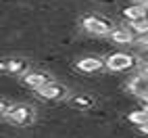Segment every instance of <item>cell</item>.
I'll return each instance as SVG.
<instances>
[{
    "mask_svg": "<svg viewBox=\"0 0 148 138\" xmlns=\"http://www.w3.org/2000/svg\"><path fill=\"white\" fill-rule=\"evenodd\" d=\"M104 65H106V61H102V59H98V57H86L82 61H77V69L84 71V73H94L98 69H102Z\"/></svg>",
    "mask_w": 148,
    "mask_h": 138,
    "instance_id": "52a82bcc",
    "label": "cell"
},
{
    "mask_svg": "<svg viewBox=\"0 0 148 138\" xmlns=\"http://www.w3.org/2000/svg\"><path fill=\"white\" fill-rule=\"evenodd\" d=\"M106 67L111 71H125V69L134 67V57L127 52H113L106 59Z\"/></svg>",
    "mask_w": 148,
    "mask_h": 138,
    "instance_id": "3957f363",
    "label": "cell"
},
{
    "mask_svg": "<svg viewBox=\"0 0 148 138\" xmlns=\"http://www.w3.org/2000/svg\"><path fill=\"white\" fill-rule=\"evenodd\" d=\"M130 27L134 29L138 36H144V34H148V19H142V21H134V23H130Z\"/></svg>",
    "mask_w": 148,
    "mask_h": 138,
    "instance_id": "7c38bea8",
    "label": "cell"
},
{
    "mask_svg": "<svg viewBox=\"0 0 148 138\" xmlns=\"http://www.w3.org/2000/svg\"><path fill=\"white\" fill-rule=\"evenodd\" d=\"M8 119L15 126H29L34 121V109L27 105H15V107H11Z\"/></svg>",
    "mask_w": 148,
    "mask_h": 138,
    "instance_id": "6da1fadb",
    "label": "cell"
},
{
    "mask_svg": "<svg viewBox=\"0 0 148 138\" xmlns=\"http://www.w3.org/2000/svg\"><path fill=\"white\" fill-rule=\"evenodd\" d=\"M138 44H140L142 48H148V34H144V36H138Z\"/></svg>",
    "mask_w": 148,
    "mask_h": 138,
    "instance_id": "5bb4252c",
    "label": "cell"
},
{
    "mask_svg": "<svg viewBox=\"0 0 148 138\" xmlns=\"http://www.w3.org/2000/svg\"><path fill=\"white\" fill-rule=\"evenodd\" d=\"M130 121H132V124H136L138 128L144 126V124L148 121V109H142V111H134V113H130Z\"/></svg>",
    "mask_w": 148,
    "mask_h": 138,
    "instance_id": "8fae6325",
    "label": "cell"
},
{
    "mask_svg": "<svg viewBox=\"0 0 148 138\" xmlns=\"http://www.w3.org/2000/svg\"><path fill=\"white\" fill-rule=\"evenodd\" d=\"M84 29L94 34V36H106V34L113 32L111 23H108L106 19H102V17H86L84 19Z\"/></svg>",
    "mask_w": 148,
    "mask_h": 138,
    "instance_id": "7a4b0ae2",
    "label": "cell"
},
{
    "mask_svg": "<svg viewBox=\"0 0 148 138\" xmlns=\"http://www.w3.org/2000/svg\"><path fill=\"white\" fill-rule=\"evenodd\" d=\"M2 69L11 71V73H21L25 69V61H21V59H8V61L2 63Z\"/></svg>",
    "mask_w": 148,
    "mask_h": 138,
    "instance_id": "30bf717a",
    "label": "cell"
},
{
    "mask_svg": "<svg viewBox=\"0 0 148 138\" xmlns=\"http://www.w3.org/2000/svg\"><path fill=\"white\" fill-rule=\"evenodd\" d=\"M130 92L136 94V96H140V98H148V75L146 73H140V75H136L134 80L130 82Z\"/></svg>",
    "mask_w": 148,
    "mask_h": 138,
    "instance_id": "5b68a950",
    "label": "cell"
},
{
    "mask_svg": "<svg viewBox=\"0 0 148 138\" xmlns=\"http://www.w3.org/2000/svg\"><path fill=\"white\" fill-rule=\"evenodd\" d=\"M142 73H146V75H148V63H144V67H142Z\"/></svg>",
    "mask_w": 148,
    "mask_h": 138,
    "instance_id": "e0dca14e",
    "label": "cell"
},
{
    "mask_svg": "<svg viewBox=\"0 0 148 138\" xmlns=\"http://www.w3.org/2000/svg\"><path fill=\"white\" fill-rule=\"evenodd\" d=\"M21 80H23L25 86L34 88V90H42L46 84H50V82H52L46 73H40V71H27V73H23Z\"/></svg>",
    "mask_w": 148,
    "mask_h": 138,
    "instance_id": "277c9868",
    "label": "cell"
},
{
    "mask_svg": "<svg viewBox=\"0 0 148 138\" xmlns=\"http://www.w3.org/2000/svg\"><path fill=\"white\" fill-rule=\"evenodd\" d=\"M140 132H144V134H148V121H146L144 126H140Z\"/></svg>",
    "mask_w": 148,
    "mask_h": 138,
    "instance_id": "2e32d148",
    "label": "cell"
},
{
    "mask_svg": "<svg viewBox=\"0 0 148 138\" xmlns=\"http://www.w3.org/2000/svg\"><path fill=\"white\" fill-rule=\"evenodd\" d=\"M148 6H144V4H136V6H127L125 11H123V17L127 19L130 23H134V21H142V19H148Z\"/></svg>",
    "mask_w": 148,
    "mask_h": 138,
    "instance_id": "9c48e42d",
    "label": "cell"
},
{
    "mask_svg": "<svg viewBox=\"0 0 148 138\" xmlns=\"http://www.w3.org/2000/svg\"><path fill=\"white\" fill-rule=\"evenodd\" d=\"M138 4H144V6H148V0H136Z\"/></svg>",
    "mask_w": 148,
    "mask_h": 138,
    "instance_id": "ac0fdd59",
    "label": "cell"
},
{
    "mask_svg": "<svg viewBox=\"0 0 148 138\" xmlns=\"http://www.w3.org/2000/svg\"><path fill=\"white\" fill-rule=\"evenodd\" d=\"M108 36H111L113 42H117V44H132L136 40V32L132 27H117Z\"/></svg>",
    "mask_w": 148,
    "mask_h": 138,
    "instance_id": "ba28073f",
    "label": "cell"
},
{
    "mask_svg": "<svg viewBox=\"0 0 148 138\" xmlns=\"http://www.w3.org/2000/svg\"><path fill=\"white\" fill-rule=\"evenodd\" d=\"M73 105H82V107H88V105H92V101H88V98H73Z\"/></svg>",
    "mask_w": 148,
    "mask_h": 138,
    "instance_id": "4fadbf2b",
    "label": "cell"
},
{
    "mask_svg": "<svg viewBox=\"0 0 148 138\" xmlns=\"http://www.w3.org/2000/svg\"><path fill=\"white\" fill-rule=\"evenodd\" d=\"M38 94H40L42 98H46V101H56V98H63L67 94V88L63 84L50 82V84H46L42 90H38Z\"/></svg>",
    "mask_w": 148,
    "mask_h": 138,
    "instance_id": "8992f818",
    "label": "cell"
},
{
    "mask_svg": "<svg viewBox=\"0 0 148 138\" xmlns=\"http://www.w3.org/2000/svg\"><path fill=\"white\" fill-rule=\"evenodd\" d=\"M138 57H140L142 63H148V48H142V50L138 52Z\"/></svg>",
    "mask_w": 148,
    "mask_h": 138,
    "instance_id": "9a60e30c",
    "label": "cell"
}]
</instances>
